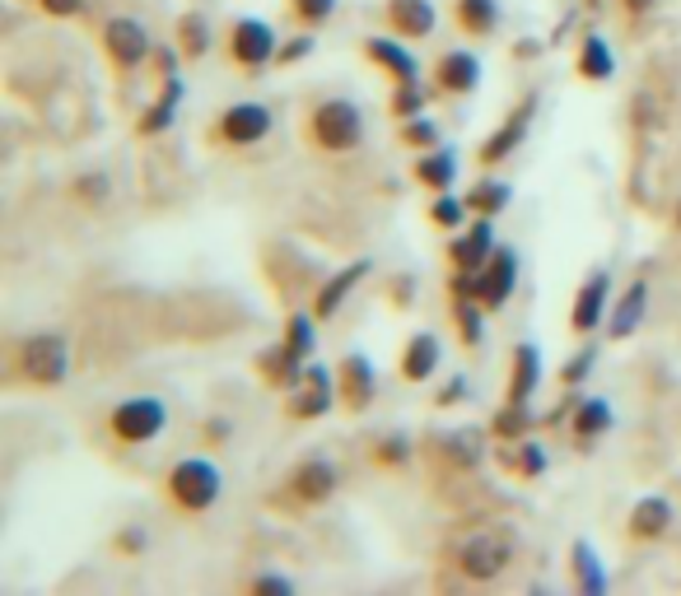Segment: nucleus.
<instances>
[{
	"instance_id": "nucleus-1",
	"label": "nucleus",
	"mask_w": 681,
	"mask_h": 596,
	"mask_svg": "<svg viewBox=\"0 0 681 596\" xmlns=\"http://www.w3.org/2000/svg\"><path fill=\"white\" fill-rule=\"evenodd\" d=\"M10 373H14V383L38 387V391L61 387V383H66V373H70V345H66V336H61V332L24 336L10 350Z\"/></svg>"
},
{
	"instance_id": "nucleus-2",
	"label": "nucleus",
	"mask_w": 681,
	"mask_h": 596,
	"mask_svg": "<svg viewBox=\"0 0 681 596\" xmlns=\"http://www.w3.org/2000/svg\"><path fill=\"white\" fill-rule=\"evenodd\" d=\"M304 135L318 154H350L364 140V113L350 99H318L308 107Z\"/></svg>"
},
{
	"instance_id": "nucleus-3",
	"label": "nucleus",
	"mask_w": 681,
	"mask_h": 596,
	"mask_svg": "<svg viewBox=\"0 0 681 596\" xmlns=\"http://www.w3.org/2000/svg\"><path fill=\"white\" fill-rule=\"evenodd\" d=\"M518 555V536L509 527H486V531H472L467 541L453 545V569L467 578V583H494L504 578V569L514 563Z\"/></svg>"
},
{
	"instance_id": "nucleus-4",
	"label": "nucleus",
	"mask_w": 681,
	"mask_h": 596,
	"mask_svg": "<svg viewBox=\"0 0 681 596\" xmlns=\"http://www.w3.org/2000/svg\"><path fill=\"white\" fill-rule=\"evenodd\" d=\"M164 494H168V504H174L178 513L201 517V513H210L215 504H220L224 476H220V466L206 462V457H182V462L168 466Z\"/></svg>"
},
{
	"instance_id": "nucleus-5",
	"label": "nucleus",
	"mask_w": 681,
	"mask_h": 596,
	"mask_svg": "<svg viewBox=\"0 0 681 596\" xmlns=\"http://www.w3.org/2000/svg\"><path fill=\"white\" fill-rule=\"evenodd\" d=\"M168 425V405L159 397H127L107 411V433L121 448H145L164 433Z\"/></svg>"
},
{
	"instance_id": "nucleus-6",
	"label": "nucleus",
	"mask_w": 681,
	"mask_h": 596,
	"mask_svg": "<svg viewBox=\"0 0 681 596\" xmlns=\"http://www.w3.org/2000/svg\"><path fill=\"white\" fill-rule=\"evenodd\" d=\"M275 127V113L267 103H229L220 117L210 121L206 140L215 150H247V145H261Z\"/></svg>"
},
{
	"instance_id": "nucleus-7",
	"label": "nucleus",
	"mask_w": 681,
	"mask_h": 596,
	"mask_svg": "<svg viewBox=\"0 0 681 596\" xmlns=\"http://www.w3.org/2000/svg\"><path fill=\"white\" fill-rule=\"evenodd\" d=\"M224 56H229V66H239V70H267V66H275V56H281V38H275V28L267 20L247 14V20L229 24Z\"/></svg>"
},
{
	"instance_id": "nucleus-8",
	"label": "nucleus",
	"mask_w": 681,
	"mask_h": 596,
	"mask_svg": "<svg viewBox=\"0 0 681 596\" xmlns=\"http://www.w3.org/2000/svg\"><path fill=\"white\" fill-rule=\"evenodd\" d=\"M285 498L294 508H318V504H327V498L340 490V466L332 457H304V462H294L285 470Z\"/></svg>"
},
{
	"instance_id": "nucleus-9",
	"label": "nucleus",
	"mask_w": 681,
	"mask_h": 596,
	"mask_svg": "<svg viewBox=\"0 0 681 596\" xmlns=\"http://www.w3.org/2000/svg\"><path fill=\"white\" fill-rule=\"evenodd\" d=\"M150 52H154V42H150V28L141 20L117 14V20L103 24V56H107V66L113 70H121V75L141 70Z\"/></svg>"
},
{
	"instance_id": "nucleus-10",
	"label": "nucleus",
	"mask_w": 681,
	"mask_h": 596,
	"mask_svg": "<svg viewBox=\"0 0 681 596\" xmlns=\"http://www.w3.org/2000/svg\"><path fill=\"white\" fill-rule=\"evenodd\" d=\"M532 113H537V93H532V99H523L514 113H509L500 127H494L481 145H476V164H481V168H500L504 159H514V150H523V140H528Z\"/></svg>"
},
{
	"instance_id": "nucleus-11",
	"label": "nucleus",
	"mask_w": 681,
	"mask_h": 596,
	"mask_svg": "<svg viewBox=\"0 0 681 596\" xmlns=\"http://www.w3.org/2000/svg\"><path fill=\"white\" fill-rule=\"evenodd\" d=\"M476 85H481V56L462 52V47H448L429 70V89L439 99H467V93H476Z\"/></svg>"
},
{
	"instance_id": "nucleus-12",
	"label": "nucleus",
	"mask_w": 681,
	"mask_h": 596,
	"mask_svg": "<svg viewBox=\"0 0 681 596\" xmlns=\"http://www.w3.org/2000/svg\"><path fill=\"white\" fill-rule=\"evenodd\" d=\"M518 285V252L514 247H494L490 261L476 271V303L486 312H500Z\"/></svg>"
},
{
	"instance_id": "nucleus-13",
	"label": "nucleus",
	"mask_w": 681,
	"mask_h": 596,
	"mask_svg": "<svg viewBox=\"0 0 681 596\" xmlns=\"http://www.w3.org/2000/svg\"><path fill=\"white\" fill-rule=\"evenodd\" d=\"M336 397H340V405H346L350 415H364L369 405H374V397H378V373H374V364H369V354L350 350V354L336 364Z\"/></svg>"
},
{
	"instance_id": "nucleus-14",
	"label": "nucleus",
	"mask_w": 681,
	"mask_h": 596,
	"mask_svg": "<svg viewBox=\"0 0 681 596\" xmlns=\"http://www.w3.org/2000/svg\"><path fill=\"white\" fill-rule=\"evenodd\" d=\"M340 397H336V378L322 364H308L304 373V383L290 391V405H285V415L290 419H322L332 411Z\"/></svg>"
},
{
	"instance_id": "nucleus-15",
	"label": "nucleus",
	"mask_w": 681,
	"mask_h": 596,
	"mask_svg": "<svg viewBox=\"0 0 681 596\" xmlns=\"http://www.w3.org/2000/svg\"><path fill=\"white\" fill-rule=\"evenodd\" d=\"M494 247L500 243H494L490 215H476L467 229H458L453 238H448V265H453V271H481Z\"/></svg>"
},
{
	"instance_id": "nucleus-16",
	"label": "nucleus",
	"mask_w": 681,
	"mask_h": 596,
	"mask_svg": "<svg viewBox=\"0 0 681 596\" xmlns=\"http://www.w3.org/2000/svg\"><path fill=\"white\" fill-rule=\"evenodd\" d=\"M612 303V271H593L575 294V308H569V332L575 336H593L602 318H607Z\"/></svg>"
},
{
	"instance_id": "nucleus-17",
	"label": "nucleus",
	"mask_w": 681,
	"mask_h": 596,
	"mask_svg": "<svg viewBox=\"0 0 681 596\" xmlns=\"http://www.w3.org/2000/svg\"><path fill=\"white\" fill-rule=\"evenodd\" d=\"M672 522H677V508L668 504V498H663V494H644L640 504L630 508V517H626V536L640 541V545H654V541L668 536Z\"/></svg>"
},
{
	"instance_id": "nucleus-18",
	"label": "nucleus",
	"mask_w": 681,
	"mask_h": 596,
	"mask_svg": "<svg viewBox=\"0 0 681 596\" xmlns=\"http://www.w3.org/2000/svg\"><path fill=\"white\" fill-rule=\"evenodd\" d=\"M257 373H261V383L275 387V391H294L304 383V373H308V359L299 350H290V345H271V350H261L257 354Z\"/></svg>"
},
{
	"instance_id": "nucleus-19",
	"label": "nucleus",
	"mask_w": 681,
	"mask_h": 596,
	"mask_svg": "<svg viewBox=\"0 0 681 596\" xmlns=\"http://www.w3.org/2000/svg\"><path fill=\"white\" fill-rule=\"evenodd\" d=\"M439 336L435 332H415L407 345H401V359H397V373H401V383H429L439 373Z\"/></svg>"
},
{
	"instance_id": "nucleus-20",
	"label": "nucleus",
	"mask_w": 681,
	"mask_h": 596,
	"mask_svg": "<svg viewBox=\"0 0 681 596\" xmlns=\"http://www.w3.org/2000/svg\"><path fill=\"white\" fill-rule=\"evenodd\" d=\"M383 14H388V28L397 38H411V42H421L435 34V24H439V14L429 0H383Z\"/></svg>"
},
{
	"instance_id": "nucleus-21",
	"label": "nucleus",
	"mask_w": 681,
	"mask_h": 596,
	"mask_svg": "<svg viewBox=\"0 0 681 596\" xmlns=\"http://www.w3.org/2000/svg\"><path fill=\"white\" fill-rule=\"evenodd\" d=\"M360 52L374 61V66L388 75L393 85H411V80H421V61H415L407 47L401 42H393V38H364L360 42Z\"/></svg>"
},
{
	"instance_id": "nucleus-22",
	"label": "nucleus",
	"mask_w": 681,
	"mask_h": 596,
	"mask_svg": "<svg viewBox=\"0 0 681 596\" xmlns=\"http://www.w3.org/2000/svg\"><path fill=\"white\" fill-rule=\"evenodd\" d=\"M182 99H188V85H182V75H164V93L145 107L141 117H136V135H164L168 127H174Z\"/></svg>"
},
{
	"instance_id": "nucleus-23",
	"label": "nucleus",
	"mask_w": 681,
	"mask_h": 596,
	"mask_svg": "<svg viewBox=\"0 0 681 596\" xmlns=\"http://www.w3.org/2000/svg\"><path fill=\"white\" fill-rule=\"evenodd\" d=\"M612 425H616V415H612V405L602 397H588V401H579L575 411H569V438H575L579 448H593L598 438H607Z\"/></svg>"
},
{
	"instance_id": "nucleus-24",
	"label": "nucleus",
	"mask_w": 681,
	"mask_h": 596,
	"mask_svg": "<svg viewBox=\"0 0 681 596\" xmlns=\"http://www.w3.org/2000/svg\"><path fill=\"white\" fill-rule=\"evenodd\" d=\"M369 265H374V261H350L346 265V271H336L332 280H327V285H322L318 289V298H313V318L318 322H327V318H336V312H340V303H346V294L355 289V285H360V280L369 275Z\"/></svg>"
},
{
	"instance_id": "nucleus-25",
	"label": "nucleus",
	"mask_w": 681,
	"mask_h": 596,
	"mask_svg": "<svg viewBox=\"0 0 681 596\" xmlns=\"http://www.w3.org/2000/svg\"><path fill=\"white\" fill-rule=\"evenodd\" d=\"M411 178L425 186V192H448V186L458 182V154L453 150H444V145H435V150H425L421 159L411 164Z\"/></svg>"
},
{
	"instance_id": "nucleus-26",
	"label": "nucleus",
	"mask_w": 681,
	"mask_h": 596,
	"mask_svg": "<svg viewBox=\"0 0 681 596\" xmlns=\"http://www.w3.org/2000/svg\"><path fill=\"white\" fill-rule=\"evenodd\" d=\"M537 383H541V350H537V345H514V359H509V391H504V401H532Z\"/></svg>"
},
{
	"instance_id": "nucleus-27",
	"label": "nucleus",
	"mask_w": 681,
	"mask_h": 596,
	"mask_svg": "<svg viewBox=\"0 0 681 596\" xmlns=\"http://www.w3.org/2000/svg\"><path fill=\"white\" fill-rule=\"evenodd\" d=\"M575 75L588 85H607L612 75H616V56H612V47L602 34H583L579 42V56H575Z\"/></svg>"
},
{
	"instance_id": "nucleus-28",
	"label": "nucleus",
	"mask_w": 681,
	"mask_h": 596,
	"mask_svg": "<svg viewBox=\"0 0 681 596\" xmlns=\"http://www.w3.org/2000/svg\"><path fill=\"white\" fill-rule=\"evenodd\" d=\"M453 24L467 38H490L500 28V0H453Z\"/></svg>"
},
{
	"instance_id": "nucleus-29",
	"label": "nucleus",
	"mask_w": 681,
	"mask_h": 596,
	"mask_svg": "<svg viewBox=\"0 0 681 596\" xmlns=\"http://www.w3.org/2000/svg\"><path fill=\"white\" fill-rule=\"evenodd\" d=\"M174 38H178V56L182 61H201L210 52V42H215V34H210V20L201 10H188V14H178V24H174Z\"/></svg>"
},
{
	"instance_id": "nucleus-30",
	"label": "nucleus",
	"mask_w": 681,
	"mask_h": 596,
	"mask_svg": "<svg viewBox=\"0 0 681 596\" xmlns=\"http://www.w3.org/2000/svg\"><path fill=\"white\" fill-rule=\"evenodd\" d=\"M569 569H575L579 592H588V596L607 592V573H602V563H598V555H593V545H588V541L569 545Z\"/></svg>"
},
{
	"instance_id": "nucleus-31",
	"label": "nucleus",
	"mask_w": 681,
	"mask_h": 596,
	"mask_svg": "<svg viewBox=\"0 0 681 596\" xmlns=\"http://www.w3.org/2000/svg\"><path fill=\"white\" fill-rule=\"evenodd\" d=\"M644 303H648V285H644V280H634V285L621 294L616 312H612V340H626L634 326L644 322Z\"/></svg>"
},
{
	"instance_id": "nucleus-32",
	"label": "nucleus",
	"mask_w": 681,
	"mask_h": 596,
	"mask_svg": "<svg viewBox=\"0 0 681 596\" xmlns=\"http://www.w3.org/2000/svg\"><path fill=\"white\" fill-rule=\"evenodd\" d=\"M509 200H514V186L509 182H500V178H481L467 192V206H472V215H504L509 210Z\"/></svg>"
},
{
	"instance_id": "nucleus-33",
	"label": "nucleus",
	"mask_w": 681,
	"mask_h": 596,
	"mask_svg": "<svg viewBox=\"0 0 681 596\" xmlns=\"http://www.w3.org/2000/svg\"><path fill=\"white\" fill-rule=\"evenodd\" d=\"M528 429H532L528 401H504V411L490 419V438H500V443H518Z\"/></svg>"
},
{
	"instance_id": "nucleus-34",
	"label": "nucleus",
	"mask_w": 681,
	"mask_h": 596,
	"mask_svg": "<svg viewBox=\"0 0 681 596\" xmlns=\"http://www.w3.org/2000/svg\"><path fill=\"white\" fill-rule=\"evenodd\" d=\"M439 462H448V466H458V470H467V466H476L481 462V438L476 433H444L439 438Z\"/></svg>"
},
{
	"instance_id": "nucleus-35",
	"label": "nucleus",
	"mask_w": 681,
	"mask_h": 596,
	"mask_svg": "<svg viewBox=\"0 0 681 596\" xmlns=\"http://www.w3.org/2000/svg\"><path fill=\"white\" fill-rule=\"evenodd\" d=\"M467 215H472V206H467V196L439 192L435 200H429V224H435V229H444V233H458L462 224H467Z\"/></svg>"
},
{
	"instance_id": "nucleus-36",
	"label": "nucleus",
	"mask_w": 681,
	"mask_h": 596,
	"mask_svg": "<svg viewBox=\"0 0 681 596\" xmlns=\"http://www.w3.org/2000/svg\"><path fill=\"white\" fill-rule=\"evenodd\" d=\"M514 452L504 457V466L514 470V476L523 480H537L541 470H547V452H541V443H532V438H518V443H509Z\"/></svg>"
},
{
	"instance_id": "nucleus-37",
	"label": "nucleus",
	"mask_w": 681,
	"mask_h": 596,
	"mask_svg": "<svg viewBox=\"0 0 681 596\" xmlns=\"http://www.w3.org/2000/svg\"><path fill=\"white\" fill-rule=\"evenodd\" d=\"M425 103H429V93L421 80H411V85H393V99H388V113L397 121H411V117H421L425 113Z\"/></svg>"
},
{
	"instance_id": "nucleus-38",
	"label": "nucleus",
	"mask_w": 681,
	"mask_h": 596,
	"mask_svg": "<svg viewBox=\"0 0 681 596\" xmlns=\"http://www.w3.org/2000/svg\"><path fill=\"white\" fill-rule=\"evenodd\" d=\"M340 0H285V14H290V24H299V28H322L336 14Z\"/></svg>"
},
{
	"instance_id": "nucleus-39",
	"label": "nucleus",
	"mask_w": 681,
	"mask_h": 596,
	"mask_svg": "<svg viewBox=\"0 0 681 596\" xmlns=\"http://www.w3.org/2000/svg\"><path fill=\"white\" fill-rule=\"evenodd\" d=\"M453 322H458V332H462V345L476 350L481 336H486V308L481 303H453Z\"/></svg>"
},
{
	"instance_id": "nucleus-40",
	"label": "nucleus",
	"mask_w": 681,
	"mask_h": 596,
	"mask_svg": "<svg viewBox=\"0 0 681 596\" xmlns=\"http://www.w3.org/2000/svg\"><path fill=\"white\" fill-rule=\"evenodd\" d=\"M70 196L80 200V206H103V200L113 196V178H107V172H80V178L70 182Z\"/></svg>"
},
{
	"instance_id": "nucleus-41",
	"label": "nucleus",
	"mask_w": 681,
	"mask_h": 596,
	"mask_svg": "<svg viewBox=\"0 0 681 596\" xmlns=\"http://www.w3.org/2000/svg\"><path fill=\"white\" fill-rule=\"evenodd\" d=\"M369 457H374V466H383V470L407 466V462H411V438H407V433H388V438H378Z\"/></svg>"
},
{
	"instance_id": "nucleus-42",
	"label": "nucleus",
	"mask_w": 681,
	"mask_h": 596,
	"mask_svg": "<svg viewBox=\"0 0 681 596\" xmlns=\"http://www.w3.org/2000/svg\"><path fill=\"white\" fill-rule=\"evenodd\" d=\"M313 322H318L313 312H290V318H285V345H290V350H299L304 359L313 354V345H318Z\"/></svg>"
},
{
	"instance_id": "nucleus-43",
	"label": "nucleus",
	"mask_w": 681,
	"mask_h": 596,
	"mask_svg": "<svg viewBox=\"0 0 681 596\" xmlns=\"http://www.w3.org/2000/svg\"><path fill=\"white\" fill-rule=\"evenodd\" d=\"M401 145H407V150H435L439 145V127L425 113L411 117V121H401Z\"/></svg>"
},
{
	"instance_id": "nucleus-44",
	"label": "nucleus",
	"mask_w": 681,
	"mask_h": 596,
	"mask_svg": "<svg viewBox=\"0 0 681 596\" xmlns=\"http://www.w3.org/2000/svg\"><path fill=\"white\" fill-rule=\"evenodd\" d=\"M593 368H598V345H583V350L561 368V387H579Z\"/></svg>"
},
{
	"instance_id": "nucleus-45",
	"label": "nucleus",
	"mask_w": 681,
	"mask_h": 596,
	"mask_svg": "<svg viewBox=\"0 0 681 596\" xmlns=\"http://www.w3.org/2000/svg\"><path fill=\"white\" fill-rule=\"evenodd\" d=\"M630 121H634V131H654L663 113H658V103H654V93H634L630 99Z\"/></svg>"
},
{
	"instance_id": "nucleus-46",
	"label": "nucleus",
	"mask_w": 681,
	"mask_h": 596,
	"mask_svg": "<svg viewBox=\"0 0 681 596\" xmlns=\"http://www.w3.org/2000/svg\"><path fill=\"white\" fill-rule=\"evenodd\" d=\"M34 5L48 14V20H80L89 10V0H34Z\"/></svg>"
},
{
	"instance_id": "nucleus-47",
	"label": "nucleus",
	"mask_w": 681,
	"mask_h": 596,
	"mask_svg": "<svg viewBox=\"0 0 681 596\" xmlns=\"http://www.w3.org/2000/svg\"><path fill=\"white\" fill-rule=\"evenodd\" d=\"M308 52H313V28H304L294 42H285L281 47V56H275V66H294V61H304Z\"/></svg>"
},
{
	"instance_id": "nucleus-48",
	"label": "nucleus",
	"mask_w": 681,
	"mask_h": 596,
	"mask_svg": "<svg viewBox=\"0 0 681 596\" xmlns=\"http://www.w3.org/2000/svg\"><path fill=\"white\" fill-rule=\"evenodd\" d=\"M247 592H294V578H281V573H257V578H247Z\"/></svg>"
},
{
	"instance_id": "nucleus-49",
	"label": "nucleus",
	"mask_w": 681,
	"mask_h": 596,
	"mask_svg": "<svg viewBox=\"0 0 681 596\" xmlns=\"http://www.w3.org/2000/svg\"><path fill=\"white\" fill-rule=\"evenodd\" d=\"M621 10H626V20L640 24V20H648V14L658 10V0H621Z\"/></svg>"
},
{
	"instance_id": "nucleus-50",
	"label": "nucleus",
	"mask_w": 681,
	"mask_h": 596,
	"mask_svg": "<svg viewBox=\"0 0 681 596\" xmlns=\"http://www.w3.org/2000/svg\"><path fill=\"white\" fill-rule=\"evenodd\" d=\"M117 550H121V555H141V550H145V531H121V536H117Z\"/></svg>"
},
{
	"instance_id": "nucleus-51",
	"label": "nucleus",
	"mask_w": 681,
	"mask_h": 596,
	"mask_svg": "<svg viewBox=\"0 0 681 596\" xmlns=\"http://www.w3.org/2000/svg\"><path fill=\"white\" fill-rule=\"evenodd\" d=\"M672 229H677V233H681V196H677V200H672Z\"/></svg>"
},
{
	"instance_id": "nucleus-52",
	"label": "nucleus",
	"mask_w": 681,
	"mask_h": 596,
	"mask_svg": "<svg viewBox=\"0 0 681 596\" xmlns=\"http://www.w3.org/2000/svg\"><path fill=\"white\" fill-rule=\"evenodd\" d=\"M588 5H602V0H588Z\"/></svg>"
}]
</instances>
